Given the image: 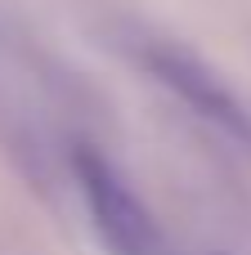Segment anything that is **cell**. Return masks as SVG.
<instances>
[{
    "label": "cell",
    "instance_id": "6da1fadb",
    "mask_svg": "<svg viewBox=\"0 0 251 255\" xmlns=\"http://www.w3.org/2000/svg\"><path fill=\"white\" fill-rule=\"evenodd\" d=\"M72 170H76V188H81L85 215H90L103 251L108 255H162L157 220L148 215V206L135 197V188L121 179V170L103 152L76 148Z\"/></svg>",
    "mask_w": 251,
    "mask_h": 255
},
{
    "label": "cell",
    "instance_id": "7a4b0ae2",
    "mask_svg": "<svg viewBox=\"0 0 251 255\" xmlns=\"http://www.w3.org/2000/svg\"><path fill=\"white\" fill-rule=\"evenodd\" d=\"M148 67H153L157 81H162L166 90H175V99H184L202 121H211L216 130H225L229 139H238V143L251 148V112L234 99V90H229L211 67H202L193 54L166 49V45L148 49Z\"/></svg>",
    "mask_w": 251,
    "mask_h": 255
}]
</instances>
